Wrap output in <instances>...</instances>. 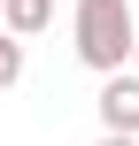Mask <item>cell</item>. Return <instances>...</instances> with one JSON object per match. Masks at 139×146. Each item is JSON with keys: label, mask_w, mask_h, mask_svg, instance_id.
Returning <instances> with one entry per match:
<instances>
[{"label": "cell", "mask_w": 139, "mask_h": 146, "mask_svg": "<svg viewBox=\"0 0 139 146\" xmlns=\"http://www.w3.org/2000/svg\"><path fill=\"white\" fill-rule=\"evenodd\" d=\"M132 0H77V62L85 69H101V77H116L124 62H132Z\"/></svg>", "instance_id": "6da1fadb"}, {"label": "cell", "mask_w": 139, "mask_h": 146, "mask_svg": "<svg viewBox=\"0 0 139 146\" xmlns=\"http://www.w3.org/2000/svg\"><path fill=\"white\" fill-rule=\"evenodd\" d=\"M93 108H101V131H116V139H139V77H101V92H93Z\"/></svg>", "instance_id": "7a4b0ae2"}, {"label": "cell", "mask_w": 139, "mask_h": 146, "mask_svg": "<svg viewBox=\"0 0 139 146\" xmlns=\"http://www.w3.org/2000/svg\"><path fill=\"white\" fill-rule=\"evenodd\" d=\"M54 23V0H0V31L8 38H39Z\"/></svg>", "instance_id": "3957f363"}, {"label": "cell", "mask_w": 139, "mask_h": 146, "mask_svg": "<svg viewBox=\"0 0 139 146\" xmlns=\"http://www.w3.org/2000/svg\"><path fill=\"white\" fill-rule=\"evenodd\" d=\"M15 77H23V38H8V31H0V92H8Z\"/></svg>", "instance_id": "277c9868"}, {"label": "cell", "mask_w": 139, "mask_h": 146, "mask_svg": "<svg viewBox=\"0 0 139 146\" xmlns=\"http://www.w3.org/2000/svg\"><path fill=\"white\" fill-rule=\"evenodd\" d=\"M101 146H139V139H116V131H101Z\"/></svg>", "instance_id": "5b68a950"}, {"label": "cell", "mask_w": 139, "mask_h": 146, "mask_svg": "<svg viewBox=\"0 0 139 146\" xmlns=\"http://www.w3.org/2000/svg\"><path fill=\"white\" fill-rule=\"evenodd\" d=\"M132 77H139V38H132Z\"/></svg>", "instance_id": "8992f818"}]
</instances>
